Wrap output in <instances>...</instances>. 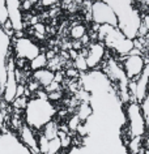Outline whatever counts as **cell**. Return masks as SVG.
<instances>
[{
  "instance_id": "27",
  "label": "cell",
  "mask_w": 149,
  "mask_h": 154,
  "mask_svg": "<svg viewBox=\"0 0 149 154\" xmlns=\"http://www.w3.org/2000/svg\"><path fill=\"white\" fill-rule=\"evenodd\" d=\"M30 154H41V153H38V152H36V153H30Z\"/></svg>"
},
{
  "instance_id": "9",
  "label": "cell",
  "mask_w": 149,
  "mask_h": 154,
  "mask_svg": "<svg viewBox=\"0 0 149 154\" xmlns=\"http://www.w3.org/2000/svg\"><path fill=\"white\" fill-rule=\"evenodd\" d=\"M148 75H149V67L144 68L141 75L135 80V91H133V101L139 103L144 97L148 95Z\"/></svg>"
},
{
  "instance_id": "4",
  "label": "cell",
  "mask_w": 149,
  "mask_h": 154,
  "mask_svg": "<svg viewBox=\"0 0 149 154\" xmlns=\"http://www.w3.org/2000/svg\"><path fill=\"white\" fill-rule=\"evenodd\" d=\"M11 47H13L14 57L24 59L26 61H30L38 54H41L39 45L36 43L33 39H30L28 37L13 38V42H11Z\"/></svg>"
},
{
  "instance_id": "21",
  "label": "cell",
  "mask_w": 149,
  "mask_h": 154,
  "mask_svg": "<svg viewBox=\"0 0 149 154\" xmlns=\"http://www.w3.org/2000/svg\"><path fill=\"white\" fill-rule=\"evenodd\" d=\"M7 20H8V16H7L5 0H0V25H3Z\"/></svg>"
},
{
  "instance_id": "17",
  "label": "cell",
  "mask_w": 149,
  "mask_h": 154,
  "mask_svg": "<svg viewBox=\"0 0 149 154\" xmlns=\"http://www.w3.org/2000/svg\"><path fill=\"white\" fill-rule=\"evenodd\" d=\"M28 101H29V97H26V95H22V97H17L14 98L12 102V106L13 110H17V111H24L26 105H28Z\"/></svg>"
},
{
  "instance_id": "18",
  "label": "cell",
  "mask_w": 149,
  "mask_h": 154,
  "mask_svg": "<svg viewBox=\"0 0 149 154\" xmlns=\"http://www.w3.org/2000/svg\"><path fill=\"white\" fill-rule=\"evenodd\" d=\"M81 120L79 119V116L76 114H72L70 118H68V120H67V127H68V129H70V132L71 133H75L76 132V129H77V127L81 124Z\"/></svg>"
},
{
  "instance_id": "14",
  "label": "cell",
  "mask_w": 149,
  "mask_h": 154,
  "mask_svg": "<svg viewBox=\"0 0 149 154\" xmlns=\"http://www.w3.org/2000/svg\"><path fill=\"white\" fill-rule=\"evenodd\" d=\"M86 33H88V29H86V26L84 24H76V25L72 26L71 30H70V35H71V38L73 41L81 39Z\"/></svg>"
},
{
  "instance_id": "20",
  "label": "cell",
  "mask_w": 149,
  "mask_h": 154,
  "mask_svg": "<svg viewBox=\"0 0 149 154\" xmlns=\"http://www.w3.org/2000/svg\"><path fill=\"white\" fill-rule=\"evenodd\" d=\"M64 97V94H63V90H56V91H52V93H47V99L50 102H59V101H62Z\"/></svg>"
},
{
  "instance_id": "22",
  "label": "cell",
  "mask_w": 149,
  "mask_h": 154,
  "mask_svg": "<svg viewBox=\"0 0 149 154\" xmlns=\"http://www.w3.org/2000/svg\"><path fill=\"white\" fill-rule=\"evenodd\" d=\"M131 2H132V4L135 5V8L137 11L143 7V9H141V11H144V13H147V8H148V4H149V0H131Z\"/></svg>"
},
{
  "instance_id": "1",
  "label": "cell",
  "mask_w": 149,
  "mask_h": 154,
  "mask_svg": "<svg viewBox=\"0 0 149 154\" xmlns=\"http://www.w3.org/2000/svg\"><path fill=\"white\" fill-rule=\"evenodd\" d=\"M24 112V123L30 128L41 131L46 123L51 122L56 115L54 103L45 98L30 97Z\"/></svg>"
},
{
  "instance_id": "12",
  "label": "cell",
  "mask_w": 149,
  "mask_h": 154,
  "mask_svg": "<svg viewBox=\"0 0 149 154\" xmlns=\"http://www.w3.org/2000/svg\"><path fill=\"white\" fill-rule=\"evenodd\" d=\"M46 65H47V57H46V55L43 52L38 54L34 59H32L28 63V67L32 72L38 71V69H42V68H46Z\"/></svg>"
},
{
  "instance_id": "28",
  "label": "cell",
  "mask_w": 149,
  "mask_h": 154,
  "mask_svg": "<svg viewBox=\"0 0 149 154\" xmlns=\"http://www.w3.org/2000/svg\"><path fill=\"white\" fill-rule=\"evenodd\" d=\"M0 110H2V102H0Z\"/></svg>"
},
{
  "instance_id": "2",
  "label": "cell",
  "mask_w": 149,
  "mask_h": 154,
  "mask_svg": "<svg viewBox=\"0 0 149 154\" xmlns=\"http://www.w3.org/2000/svg\"><path fill=\"white\" fill-rule=\"evenodd\" d=\"M124 119H126V124L122 127L124 129V132L128 134V137H143L147 133V127L148 123L145 122V119L143 116L139 107V103L132 101L124 105Z\"/></svg>"
},
{
  "instance_id": "7",
  "label": "cell",
  "mask_w": 149,
  "mask_h": 154,
  "mask_svg": "<svg viewBox=\"0 0 149 154\" xmlns=\"http://www.w3.org/2000/svg\"><path fill=\"white\" fill-rule=\"evenodd\" d=\"M5 8L8 21L12 24L13 32H22L25 28L24 12L21 9L20 0H5Z\"/></svg>"
},
{
  "instance_id": "10",
  "label": "cell",
  "mask_w": 149,
  "mask_h": 154,
  "mask_svg": "<svg viewBox=\"0 0 149 154\" xmlns=\"http://www.w3.org/2000/svg\"><path fill=\"white\" fill-rule=\"evenodd\" d=\"M54 73L52 71H50L48 68H42V69H38V71H34L32 75H30V79L36 80V81L39 84L41 88L43 89L48 85L50 82L54 81Z\"/></svg>"
},
{
  "instance_id": "13",
  "label": "cell",
  "mask_w": 149,
  "mask_h": 154,
  "mask_svg": "<svg viewBox=\"0 0 149 154\" xmlns=\"http://www.w3.org/2000/svg\"><path fill=\"white\" fill-rule=\"evenodd\" d=\"M42 131V134L47 138V140H51V138H55L58 137V123L54 122V119H52L51 122L46 123L43 125V128L41 129Z\"/></svg>"
},
{
  "instance_id": "23",
  "label": "cell",
  "mask_w": 149,
  "mask_h": 154,
  "mask_svg": "<svg viewBox=\"0 0 149 154\" xmlns=\"http://www.w3.org/2000/svg\"><path fill=\"white\" fill-rule=\"evenodd\" d=\"M80 76V72L77 71V69H75L73 67H68L66 69V72H64V77H67V79H79Z\"/></svg>"
},
{
  "instance_id": "25",
  "label": "cell",
  "mask_w": 149,
  "mask_h": 154,
  "mask_svg": "<svg viewBox=\"0 0 149 154\" xmlns=\"http://www.w3.org/2000/svg\"><path fill=\"white\" fill-rule=\"evenodd\" d=\"M25 90H26V88H25L24 84H17V88H16V97H14V98L25 95Z\"/></svg>"
},
{
  "instance_id": "26",
  "label": "cell",
  "mask_w": 149,
  "mask_h": 154,
  "mask_svg": "<svg viewBox=\"0 0 149 154\" xmlns=\"http://www.w3.org/2000/svg\"><path fill=\"white\" fill-rule=\"evenodd\" d=\"M59 2H62V0H41L42 5H45V7H51V5L56 4V3H59Z\"/></svg>"
},
{
  "instance_id": "8",
  "label": "cell",
  "mask_w": 149,
  "mask_h": 154,
  "mask_svg": "<svg viewBox=\"0 0 149 154\" xmlns=\"http://www.w3.org/2000/svg\"><path fill=\"white\" fill-rule=\"evenodd\" d=\"M18 141L29 150L30 153L38 152V134L36 133V129L30 128L25 123L22 124L17 131Z\"/></svg>"
},
{
  "instance_id": "11",
  "label": "cell",
  "mask_w": 149,
  "mask_h": 154,
  "mask_svg": "<svg viewBox=\"0 0 149 154\" xmlns=\"http://www.w3.org/2000/svg\"><path fill=\"white\" fill-rule=\"evenodd\" d=\"M73 114L77 115L80 120L84 123L93 115V109H92V105L89 102H79V105L76 106Z\"/></svg>"
},
{
  "instance_id": "5",
  "label": "cell",
  "mask_w": 149,
  "mask_h": 154,
  "mask_svg": "<svg viewBox=\"0 0 149 154\" xmlns=\"http://www.w3.org/2000/svg\"><path fill=\"white\" fill-rule=\"evenodd\" d=\"M122 68L124 71V75L128 80H136L141 75L144 68L148 65L147 56L144 55H126L122 57Z\"/></svg>"
},
{
  "instance_id": "24",
  "label": "cell",
  "mask_w": 149,
  "mask_h": 154,
  "mask_svg": "<svg viewBox=\"0 0 149 154\" xmlns=\"http://www.w3.org/2000/svg\"><path fill=\"white\" fill-rule=\"evenodd\" d=\"M43 90L46 91V93H52V91H56V90H62V84L52 81V82H50L46 88H43Z\"/></svg>"
},
{
  "instance_id": "29",
  "label": "cell",
  "mask_w": 149,
  "mask_h": 154,
  "mask_svg": "<svg viewBox=\"0 0 149 154\" xmlns=\"http://www.w3.org/2000/svg\"><path fill=\"white\" fill-rule=\"evenodd\" d=\"M0 29H2V25H0Z\"/></svg>"
},
{
  "instance_id": "16",
  "label": "cell",
  "mask_w": 149,
  "mask_h": 154,
  "mask_svg": "<svg viewBox=\"0 0 149 154\" xmlns=\"http://www.w3.org/2000/svg\"><path fill=\"white\" fill-rule=\"evenodd\" d=\"M60 150H62V145H60L59 137H55V138L48 140L47 153H46V154H59Z\"/></svg>"
},
{
  "instance_id": "3",
  "label": "cell",
  "mask_w": 149,
  "mask_h": 154,
  "mask_svg": "<svg viewBox=\"0 0 149 154\" xmlns=\"http://www.w3.org/2000/svg\"><path fill=\"white\" fill-rule=\"evenodd\" d=\"M90 21L97 25H111L118 28V17L113 7L104 0H94L90 3Z\"/></svg>"
},
{
  "instance_id": "19",
  "label": "cell",
  "mask_w": 149,
  "mask_h": 154,
  "mask_svg": "<svg viewBox=\"0 0 149 154\" xmlns=\"http://www.w3.org/2000/svg\"><path fill=\"white\" fill-rule=\"evenodd\" d=\"M139 107H140V111H141V114H143L145 122L148 123L149 122V94L139 102Z\"/></svg>"
},
{
  "instance_id": "15",
  "label": "cell",
  "mask_w": 149,
  "mask_h": 154,
  "mask_svg": "<svg viewBox=\"0 0 149 154\" xmlns=\"http://www.w3.org/2000/svg\"><path fill=\"white\" fill-rule=\"evenodd\" d=\"M72 67H73L75 69H77L80 73H84V72L89 71V68H88V65H86V60H85L84 54H77V56L73 59V64H72Z\"/></svg>"
},
{
  "instance_id": "6",
  "label": "cell",
  "mask_w": 149,
  "mask_h": 154,
  "mask_svg": "<svg viewBox=\"0 0 149 154\" xmlns=\"http://www.w3.org/2000/svg\"><path fill=\"white\" fill-rule=\"evenodd\" d=\"M106 52L107 50L104 46V43L99 41H92L88 45L86 54H84L86 60V65L89 69H95L102 64V61L106 59Z\"/></svg>"
}]
</instances>
